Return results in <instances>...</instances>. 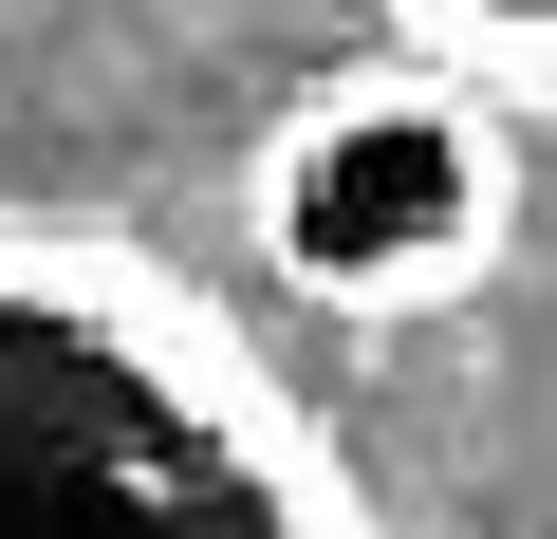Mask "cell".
Here are the masks:
<instances>
[{
  "label": "cell",
  "instance_id": "cell-2",
  "mask_svg": "<svg viewBox=\"0 0 557 539\" xmlns=\"http://www.w3.org/2000/svg\"><path fill=\"white\" fill-rule=\"evenodd\" d=\"M242 242H260V280L278 298H317L354 335H409L446 298L502 280V242H520V131L483 75L446 57H354V75H298L278 94V131L242 149Z\"/></svg>",
  "mask_w": 557,
  "mask_h": 539
},
{
  "label": "cell",
  "instance_id": "cell-3",
  "mask_svg": "<svg viewBox=\"0 0 557 539\" xmlns=\"http://www.w3.org/2000/svg\"><path fill=\"white\" fill-rule=\"evenodd\" d=\"M391 38L483 94H557V0H391Z\"/></svg>",
  "mask_w": 557,
  "mask_h": 539
},
{
  "label": "cell",
  "instance_id": "cell-1",
  "mask_svg": "<svg viewBox=\"0 0 557 539\" xmlns=\"http://www.w3.org/2000/svg\"><path fill=\"white\" fill-rule=\"evenodd\" d=\"M0 539H391V502L186 260L0 205Z\"/></svg>",
  "mask_w": 557,
  "mask_h": 539
}]
</instances>
